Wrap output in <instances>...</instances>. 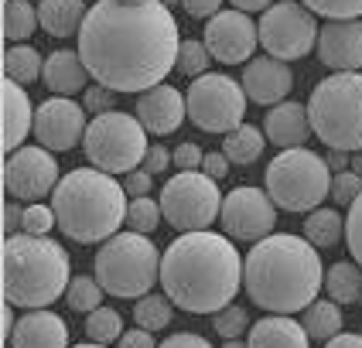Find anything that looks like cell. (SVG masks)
Masks as SVG:
<instances>
[{
    "label": "cell",
    "mask_w": 362,
    "mask_h": 348,
    "mask_svg": "<svg viewBox=\"0 0 362 348\" xmlns=\"http://www.w3.org/2000/svg\"><path fill=\"white\" fill-rule=\"evenodd\" d=\"M120 92H113V89H106V85H89L86 92H82V106H86V113H93V116H100V113H110L113 109V102H117Z\"/></svg>",
    "instance_id": "obj_42"
},
{
    "label": "cell",
    "mask_w": 362,
    "mask_h": 348,
    "mask_svg": "<svg viewBox=\"0 0 362 348\" xmlns=\"http://www.w3.org/2000/svg\"><path fill=\"white\" fill-rule=\"evenodd\" d=\"M325 290L335 304H356L362 301V266L339 260V263L328 266L325 273Z\"/></svg>",
    "instance_id": "obj_26"
},
{
    "label": "cell",
    "mask_w": 362,
    "mask_h": 348,
    "mask_svg": "<svg viewBox=\"0 0 362 348\" xmlns=\"http://www.w3.org/2000/svg\"><path fill=\"white\" fill-rule=\"evenodd\" d=\"M359 304H362V301H359Z\"/></svg>",
    "instance_id": "obj_58"
},
{
    "label": "cell",
    "mask_w": 362,
    "mask_h": 348,
    "mask_svg": "<svg viewBox=\"0 0 362 348\" xmlns=\"http://www.w3.org/2000/svg\"><path fill=\"white\" fill-rule=\"evenodd\" d=\"M229 157L226 154H219V150H212V154H205V161H202V171L212 178V181H226L229 178Z\"/></svg>",
    "instance_id": "obj_48"
},
{
    "label": "cell",
    "mask_w": 362,
    "mask_h": 348,
    "mask_svg": "<svg viewBox=\"0 0 362 348\" xmlns=\"http://www.w3.org/2000/svg\"><path fill=\"white\" fill-rule=\"evenodd\" d=\"M161 4H168V7H171V4H181V0H161Z\"/></svg>",
    "instance_id": "obj_57"
},
{
    "label": "cell",
    "mask_w": 362,
    "mask_h": 348,
    "mask_svg": "<svg viewBox=\"0 0 362 348\" xmlns=\"http://www.w3.org/2000/svg\"><path fill=\"white\" fill-rule=\"evenodd\" d=\"M62 181L59 161L48 147H18L4 164V191L18 202H38Z\"/></svg>",
    "instance_id": "obj_14"
},
{
    "label": "cell",
    "mask_w": 362,
    "mask_h": 348,
    "mask_svg": "<svg viewBox=\"0 0 362 348\" xmlns=\"http://www.w3.org/2000/svg\"><path fill=\"white\" fill-rule=\"evenodd\" d=\"M55 208L45 202H31L24 208V219H21V232L24 236H48L55 229Z\"/></svg>",
    "instance_id": "obj_38"
},
{
    "label": "cell",
    "mask_w": 362,
    "mask_h": 348,
    "mask_svg": "<svg viewBox=\"0 0 362 348\" xmlns=\"http://www.w3.org/2000/svg\"><path fill=\"white\" fill-rule=\"evenodd\" d=\"M72 284L69 253L48 236H7L4 243V301L41 311L65 297Z\"/></svg>",
    "instance_id": "obj_5"
},
{
    "label": "cell",
    "mask_w": 362,
    "mask_h": 348,
    "mask_svg": "<svg viewBox=\"0 0 362 348\" xmlns=\"http://www.w3.org/2000/svg\"><path fill=\"white\" fill-rule=\"evenodd\" d=\"M222 348H250V342H240V338H226Z\"/></svg>",
    "instance_id": "obj_54"
},
{
    "label": "cell",
    "mask_w": 362,
    "mask_h": 348,
    "mask_svg": "<svg viewBox=\"0 0 362 348\" xmlns=\"http://www.w3.org/2000/svg\"><path fill=\"white\" fill-rule=\"evenodd\" d=\"M164 212L161 202H154L151 195H141V198H130V208H127V225L134 232H154L161 225Z\"/></svg>",
    "instance_id": "obj_36"
},
{
    "label": "cell",
    "mask_w": 362,
    "mask_h": 348,
    "mask_svg": "<svg viewBox=\"0 0 362 348\" xmlns=\"http://www.w3.org/2000/svg\"><path fill=\"white\" fill-rule=\"evenodd\" d=\"M171 318H175V301H171L168 294H147V297H141L137 307H134V325L147 328V331L168 328Z\"/></svg>",
    "instance_id": "obj_32"
},
{
    "label": "cell",
    "mask_w": 362,
    "mask_h": 348,
    "mask_svg": "<svg viewBox=\"0 0 362 348\" xmlns=\"http://www.w3.org/2000/svg\"><path fill=\"white\" fill-rule=\"evenodd\" d=\"M72 348H110V345H96V342H86V345H72Z\"/></svg>",
    "instance_id": "obj_56"
},
{
    "label": "cell",
    "mask_w": 362,
    "mask_h": 348,
    "mask_svg": "<svg viewBox=\"0 0 362 348\" xmlns=\"http://www.w3.org/2000/svg\"><path fill=\"white\" fill-rule=\"evenodd\" d=\"M11 348H69V325L55 311H28L11 331Z\"/></svg>",
    "instance_id": "obj_20"
},
{
    "label": "cell",
    "mask_w": 362,
    "mask_h": 348,
    "mask_svg": "<svg viewBox=\"0 0 362 348\" xmlns=\"http://www.w3.org/2000/svg\"><path fill=\"white\" fill-rule=\"evenodd\" d=\"M352 171H356V174H362V150H356V154H352Z\"/></svg>",
    "instance_id": "obj_55"
},
{
    "label": "cell",
    "mask_w": 362,
    "mask_h": 348,
    "mask_svg": "<svg viewBox=\"0 0 362 348\" xmlns=\"http://www.w3.org/2000/svg\"><path fill=\"white\" fill-rule=\"evenodd\" d=\"M222 229L229 239H243V243H260L274 236L277 205L267 195V188H253V184L233 188L222 202Z\"/></svg>",
    "instance_id": "obj_13"
},
{
    "label": "cell",
    "mask_w": 362,
    "mask_h": 348,
    "mask_svg": "<svg viewBox=\"0 0 362 348\" xmlns=\"http://www.w3.org/2000/svg\"><path fill=\"white\" fill-rule=\"evenodd\" d=\"M263 143H267V133L257 130V126H250V123H243V126H236L233 133H226L222 154H226L233 164H243V167H246V164L260 161Z\"/></svg>",
    "instance_id": "obj_28"
},
{
    "label": "cell",
    "mask_w": 362,
    "mask_h": 348,
    "mask_svg": "<svg viewBox=\"0 0 362 348\" xmlns=\"http://www.w3.org/2000/svg\"><path fill=\"white\" fill-rule=\"evenodd\" d=\"M35 28H41L38 7H31L28 0H7V11H4L7 44H28V38L35 35Z\"/></svg>",
    "instance_id": "obj_31"
},
{
    "label": "cell",
    "mask_w": 362,
    "mask_h": 348,
    "mask_svg": "<svg viewBox=\"0 0 362 348\" xmlns=\"http://www.w3.org/2000/svg\"><path fill=\"white\" fill-rule=\"evenodd\" d=\"M35 106L28 100L24 85L4 79V150L14 154L18 147H24L28 130H35Z\"/></svg>",
    "instance_id": "obj_22"
},
{
    "label": "cell",
    "mask_w": 362,
    "mask_h": 348,
    "mask_svg": "<svg viewBox=\"0 0 362 348\" xmlns=\"http://www.w3.org/2000/svg\"><path fill=\"white\" fill-rule=\"evenodd\" d=\"M86 338L96 345H113L123 338V318L113 307H96L86 314Z\"/></svg>",
    "instance_id": "obj_33"
},
{
    "label": "cell",
    "mask_w": 362,
    "mask_h": 348,
    "mask_svg": "<svg viewBox=\"0 0 362 348\" xmlns=\"http://www.w3.org/2000/svg\"><path fill=\"white\" fill-rule=\"evenodd\" d=\"M86 4L82 0H41L38 20L52 38H72L79 35L82 20H86Z\"/></svg>",
    "instance_id": "obj_25"
},
{
    "label": "cell",
    "mask_w": 362,
    "mask_h": 348,
    "mask_svg": "<svg viewBox=\"0 0 362 348\" xmlns=\"http://www.w3.org/2000/svg\"><path fill=\"white\" fill-rule=\"evenodd\" d=\"M82 150L93 167H100L106 174H130L137 171L151 150L147 143V130L134 113L123 109H110L89 120Z\"/></svg>",
    "instance_id": "obj_9"
},
{
    "label": "cell",
    "mask_w": 362,
    "mask_h": 348,
    "mask_svg": "<svg viewBox=\"0 0 362 348\" xmlns=\"http://www.w3.org/2000/svg\"><path fill=\"white\" fill-rule=\"evenodd\" d=\"M161 249L147 232H117L96 253V280L120 301H141L161 284Z\"/></svg>",
    "instance_id": "obj_6"
},
{
    "label": "cell",
    "mask_w": 362,
    "mask_h": 348,
    "mask_svg": "<svg viewBox=\"0 0 362 348\" xmlns=\"http://www.w3.org/2000/svg\"><path fill=\"white\" fill-rule=\"evenodd\" d=\"M158 348H212L202 335H188V331H181V335H171V338H164Z\"/></svg>",
    "instance_id": "obj_49"
},
{
    "label": "cell",
    "mask_w": 362,
    "mask_h": 348,
    "mask_svg": "<svg viewBox=\"0 0 362 348\" xmlns=\"http://www.w3.org/2000/svg\"><path fill=\"white\" fill-rule=\"evenodd\" d=\"M318 55L335 72L362 68V20H328L318 35Z\"/></svg>",
    "instance_id": "obj_18"
},
{
    "label": "cell",
    "mask_w": 362,
    "mask_h": 348,
    "mask_svg": "<svg viewBox=\"0 0 362 348\" xmlns=\"http://www.w3.org/2000/svg\"><path fill=\"white\" fill-rule=\"evenodd\" d=\"M161 284L175 307L188 314H219L243 287V256L229 236L212 229L181 232L164 249Z\"/></svg>",
    "instance_id": "obj_2"
},
{
    "label": "cell",
    "mask_w": 362,
    "mask_h": 348,
    "mask_svg": "<svg viewBox=\"0 0 362 348\" xmlns=\"http://www.w3.org/2000/svg\"><path fill=\"white\" fill-rule=\"evenodd\" d=\"M103 284L96 280V277H72V284H69V290H65V301H69V307L72 311H79V314H89V311H96V307H103Z\"/></svg>",
    "instance_id": "obj_34"
},
{
    "label": "cell",
    "mask_w": 362,
    "mask_h": 348,
    "mask_svg": "<svg viewBox=\"0 0 362 348\" xmlns=\"http://www.w3.org/2000/svg\"><path fill=\"white\" fill-rule=\"evenodd\" d=\"M45 72V59L38 55V48L31 44H7V55H4V76L18 85H31L35 79H41Z\"/></svg>",
    "instance_id": "obj_29"
},
{
    "label": "cell",
    "mask_w": 362,
    "mask_h": 348,
    "mask_svg": "<svg viewBox=\"0 0 362 348\" xmlns=\"http://www.w3.org/2000/svg\"><path fill=\"white\" fill-rule=\"evenodd\" d=\"M325 348H362V335L359 331H339L332 342H325Z\"/></svg>",
    "instance_id": "obj_51"
},
{
    "label": "cell",
    "mask_w": 362,
    "mask_h": 348,
    "mask_svg": "<svg viewBox=\"0 0 362 348\" xmlns=\"http://www.w3.org/2000/svg\"><path fill=\"white\" fill-rule=\"evenodd\" d=\"M342 236H345V219L335 208H315V212H308V219H304V239L311 246L328 249V246L339 243Z\"/></svg>",
    "instance_id": "obj_30"
},
{
    "label": "cell",
    "mask_w": 362,
    "mask_h": 348,
    "mask_svg": "<svg viewBox=\"0 0 362 348\" xmlns=\"http://www.w3.org/2000/svg\"><path fill=\"white\" fill-rule=\"evenodd\" d=\"M236 11H243V14H253V11H270L274 7V0H229Z\"/></svg>",
    "instance_id": "obj_53"
},
{
    "label": "cell",
    "mask_w": 362,
    "mask_h": 348,
    "mask_svg": "<svg viewBox=\"0 0 362 348\" xmlns=\"http://www.w3.org/2000/svg\"><path fill=\"white\" fill-rule=\"evenodd\" d=\"M178 20L161 0H96L79 28L89 76L113 92H147L178 65Z\"/></svg>",
    "instance_id": "obj_1"
},
{
    "label": "cell",
    "mask_w": 362,
    "mask_h": 348,
    "mask_svg": "<svg viewBox=\"0 0 362 348\" xmlns=\"http://www.w3.org/2000/svg\"><path fill=\"white\" fill-rule=\"evenodd\" d=\"M21 219H24V208H18L14 202H7V208H4V229H7V236H18Z\"/></svg>",
    "instance_id": "obj_50"
},
{
    "label": "cell",
    "mask_w": 362,
    "mask_h": 348,
    "mask_svg": "<svg viewBox=\"0 0 362 348\" xmlns=\"http://www.w3.org/2000/svg\"><path fill=\"white\" fill-rule=\"evenodd\" d=\"M301 325L308 328L311 342H332L339 331H342V304H335L332 297H318L315 304L304 307Z\"/></svg>",
    "instance_id": "obj_27"
},
{
    "label": "cell",
    "mask_w": 362,
    "mask_h": 348,
    "mask_svg": "<svg viewBox=\"0 0 362 348\" xmlns=\"http://www.w3.org/2000/svg\"><path fill=\"white\" fill-rule=\"evenodd\" d=\"M209 65H212V52L205 48V41H181L175 72H181L185 79H202L209 76Z\"/></svg>",
    "instance_id": "obj_35"
},
{
    "label": "cell",
    "mask_w": 362,
    "mask_h": 348,
    "mask_svg": "<svg viewBox=\"0 0 362 348\" xmlns=\"http://www.w3.org/2000/svg\"><path fill=\"white\" fill-rule=\"evenodd\" d=\"M250 348H311V335L291 314H267L250 328Z\"/></svg>",
    "instance_id": "obj_23"
},
{
    "label": "cell",
    "mask_w": 362,
    "mask_h": 348,
    "mask_svg": "<svg viewBox=\"0 0 362 348\" xmlns=\"http://www.w3.org/2000/svg\"><path fill=\"white\" fill-rule=\"evenodd\" d=\"M185 14L188 18H199V20H212L222 11V0H181Z\"/></svg>",
    "instance_id": "obj_47"
},
{
    "label": "cell",
    "mask_w": 362,
    "mask_h": 348,
    "mask_svg": "<svg viewBox=\"0 0 362 348\" xmlns=\"http://www.w3.org/2000/svg\"><path fill=\"white\" fill-rule=\"evenodd\" d=\"M250 325V314H246V307H222L219 314L212 318V328H216V335L219 338H243V331Z\"/></svg>",
    "instance_id": "obj_39"
},
{
    "label": "cell",
    "mask_w": 362,
    "mask_h": 348,
    "mask_svg": "<svg viewBox=\"0 0 362 348\" xmlns=\"http://www.w3.org/2000/svg\"><path fill=\"white\" fill-rule=\"evenodd\" d=\"M52 208L59 229L72 243H106L127 222L130 195L113 174L89 164L62 174V181L52 191Z\"/></svg>",
    "instance_id": "obj_4"
},
{
    "label": "cell",
    "mask_w": 362,
    "mask_h": 348,
    "mask_svg": "<svg viewBox=\"0 0 362 348\" xmlns=\"http://www.w3.org/2000/svg\"><path fill=\"white\" fill-rule=\"evenodd\" d=\"M359 195H362V174H356L352 167H349V171H339V174L332 178V202H339L349 208Z\"/></svg>",
    "instance_id": "obj_40"
},
{
    "label": "cell",
    "mask_w": 362,
    "mask_h": 348,
    "mask_svg": "<svg viewBox=\"0 0 362 348\" xmlns=\"http://www.w3.org/2000/svg\"><path fill=\"white\" fill-rule=\"evenodd\" d=\"M332 178H335V171L328 167V161L308 147L281 150L263 171L267 195L274 198L277 208L294 212V215L322 208V202L332 195Z\"/></svg>",
    "instance_id": "obj_8"
},
{
    "label": "cell",
    "mask_w": 362,
    "mask_h": 348,
    "mask_svg": "<svg viewBox=\"0 0 362 348\" xmlns=\"http://www.w3.org/2000/svg\"><path fill=\"white\" fill-rule=\"evenodd\" d=\"M311 14H322L325 20H359L362 0H301Z\"/></svg>",
    "instance_id": "obj_37"
},
{
    "label": "cell",
    "mask_w": 362,
    "mask_h": 348,
    "mask_svg": "<svg viewBox=\"0 0 362 348\" xmlns=\"http://www.w3.org/2000/svg\"><path fill=\"white\" fill-rule=\"evenodd\" d=\"M243 89H246V100L257 102V106H277L287 100V92L294 89V76L284 61L270 59H250L246 61V72H243Z\"/></svg>",
    "instance_id": "obj_19"
},
{
    "label": "cell",
    "mask_w": 362,
    "mask_h": 348,
    "mask_svg": "<svg viewBox=\"0 0 362 348\" xmlns=\"http://www.w3.org/2000/svg\"><path fill=\"white\" fill-rule=\"evenodd\" d=\"M86 106L72 100V96H52L38 106L35 113V140L38 147H48L52 154H65V150H76L86 140Z\"/></svg>",
    "instance_id": "obj_15"
},
{
    "label": "cell",
    "mask_w": 362,
    "mask_h": 348,
    "mask_svg": "<svg viewBox=\"0 0 362 348\" xmlns=\"http://www.w3.org/2000/svg\"><path fill=\"white\" fill-rule=\"evenodd\" d=\"M41 79L48 85V92L55 96H76V92H86V79H89V68L82 65L79 52H69V48H59L45 59V72Z\"/></svg>",
    "instance_id": "obj_24"
},
{
    "label": "cell",
    "mask_w": 362,
    "mask_h": 348,
    "mask_svg": "<svg viewBox=\"0 0 362 348\" xmlns=\"http://www.w3.org/2000/svg\"><path fill=\"white\" fill-rule=\"evenodd\" d=\"M185 116H188V100L181 96V89L168 85V82H161V85H154V89H147V92L137 96V120L154 137L175 133L185 123Z\"/></svg>",
    "instance_id": "obj_17"
},
{
    "label": "cell",
    "mask_w": 362,
    "mask_h": 348,
    "mask_svg": "<svg viewBox=\"0 0 362 348\" xmlns=\"http://www.w3.org/2000/svg\"><path fill=\"white\" fill-rule=\"evenodd\" d=\"M325 161H328V167H332L335 174L352 167V161H349V150H335V147H328V157H325Z\"/></svg>",
    "instance_id": "obj_52"
},
{
    "label": "cell",
    "mask_w": 362,
    "mask_h": 348,
    "mask_svg": "<svg viewBox=\"0 0 362 348\" xmlns=\"http://www.w3.org/2000/svg\"><path fill=\"white\" fill-rule=\"evenodd\" d=\"M243 287L260 311L298 314L318 301V290L325 287L318 246L291 232H274L253 243L243 263Z\"/></svg>",
    "instance_id": "obj_3"
},
{
    "label": "cell",
    "mask_w": 362,
    "mask_h": 348,
    "mask_svg": "<svg viewBox=\"0 0 362 348\" xmlns=\"http://www.w3.org/2000/svg\"><path fill=\"white\" fill-rule=\"evenodd\" d=\"M161 212L164 222L178 232H199L222 219V202L219 181H212L205 171H178L171 174L161 188Z\"/></svg>",
    "instance_id": "obj_10"
},
{
    "label": "cell",
    "mask_w": 362,
    "mask_h": 348,
    "mask_svg": "<svg viewBox=\"0 0 362 348\" xmlns=\"http://www.w3.org/2000/svg\"><path fill=\"white\" fill-rule=\"evenodd\" d=\"M171 164H175V154H168L161 143H151V150H147V157H144L141 167H147L151 174H164Z\"/></svg>",
    "instance_id": "obj_46"
},
{
    "label": "cell",
    "mask_w": 362,
    "mask_h": 348,
    "mask_svg": "<svg viewBox=\"0 0 362 348\" xmlns=\"http://www.w3.org/2000/svg\"><path fill=\"white\" fill-rule=\"evenodd\" d=\"M117 348H158V342H154V331L134 325L130 331H123V338L117 342Z\"/></svg>",
    "instance_id": "obj_45"
},
{
    "label": "cell",
    "mask_w": 362,
    "mask_h": 348,
    "mask_svg": "<svg viewBox=\"0 0 362 348\" xmlns=\"http://www.w3.org/2000/svg\"><path fill=\"white\" fill-rule=\"evenodd\" d=\"M202 41L222 65H240L253 59L260 44V24H253V18L243 11H219L212 20H205Z\"/></svg>",
    "instance_id": "obj_16"
},
{
    "label": "cell",
    "mask_w": 362,
    "mask_h": 348,
    "mask_svg": "<svg viewBox=\"0 0 362 348\" xmlns=\"http://www.w3.org/2000/svg\"><path fill=\"white\" fill-rule=\"evenodd\" d=\"M308 116L325 147L362 150V72H335L318 82L308 100Z\"/></svg>",
    "instance_id": "obj_7"
},
{
    "label": "cell",
    "mask_w": 362,
    "mask_h": 348,
    "mask_svg": "<svg viewBox=\"0 0 362 348\" xmlns=\"http://www.w3.org/2000/svg\"><path fill=\"white\" fill-rule=\"evenodd\" d=\"M318 20L301 0H281L260 18V44L270 59L298 61L318 44Z\"/></svg>",
    "instance_id": "obj_12"
},
{
    "label": "cell",
    "mask_w": 362,
    "mask_h": 348,
    "mask_svg": "<svg viewBox=\"0 0 362 348\" xmlns=\"http://www.w3.org/2000/svg\"><path fill=\"white\" fill-rule=\"evenodd\" d=\"M202 161H205V150H202L199 143L185 140L175 147V167L178 171H202Z\"/></svg>",
    "instance_id": "obj_43"
},
{
    "label": "cell",
    "mask_w": 362,
    "mask_h": 348,
    "mask_svg": "<svg viewBox=\"0 0 362 348\" xmlns=\"http://www.w3.org/2000/svg\"><path fill=\"white\" fill-rule=\"evenodd\" d=\"M263 133H267V140L274 143V147H284V150L304 147L308 137L315 133L311 130V116H308V106L291 102V100L270 106L267 116H263Z\"/></svg>",
    "instance_id": "obj_21"
},
{
    "label": "cell",
    "mask_w": 362,
    "mask_h": 348,
    "mask_svg": "<svg viewBox=\"0 0 362 348\" xmlns=\"http://www.w3.org/2000/svg\"><path fill=\"white\" fill-rule=\"evenodd\" d=\"M188 100V120L205 133H233L243 126L246 116V89L243 82L222 72H209L202 79H192V89L185 92Z\"/></svg>",
    "instance_id": "obj_11"
},
{
    "label": "cell",
    "mask_w": 362,
    "mask_h": 348,
    "mask_svg": "<svg viewBox=\"0 0 362 348\" xmlns=\"http://www.w3.org/2000/svg\"><path fill=\"white\" fill-rule=\"evenodd\" d=\"M345 243H349V253L356 256V263L362 266V195L349 205V215H345Z\"/></svg>",
    "instance_id": "obj_41"
},
{
    "label": "cell",
    "mask_w": 362,
    "mask_h": 348,
    "mask_svg": "<svg viewBox=\"0 0 362 348\" xmlns=\"http://www.w3.org/2000/svg\"><path fill=\"white\" fill-rule=\"evenodd\" d=\"M123 188H127V195H130V198L151 195V188H154V174H151L147 167H137V171L123 174Z\"/></svg>",
    "instance_id": "obj_44"
}]
</instances>
